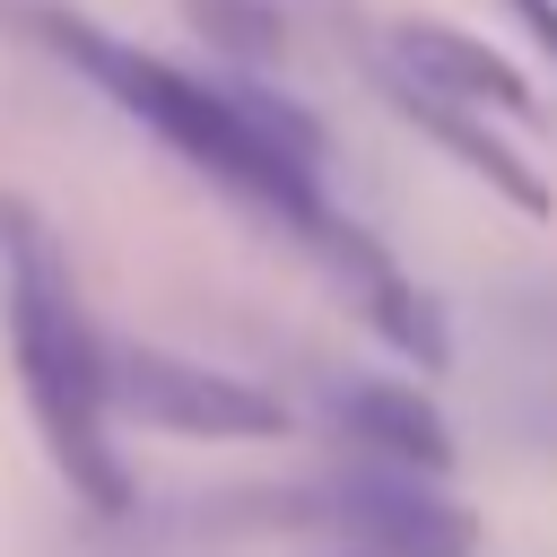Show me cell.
I'll use <instances>...</instances> for the list:
<instances>
[{"label": "cell", "instance_id": "6", "mask_svg": "<svg viewBox=\"0 0 557 557\" xmlns=\"http://www.w3.org/2000/svg\"><path fill=\"white\" fill-rule=\"evenodd\" d=\"M331 426L348 435L357 461H400V470H453V426L418 383L392 374H339L331 383Z\"/></svg>", "mask_w": 557, "mask_h": 557}, {"label": "cell", "instance_id": "8", "mask_svg": "<svg viewBox=\"0 0 557 557\" xmlns=\"http://www.w3.org/2000/svg\"><path fill=\"white\" fill-rule=\"evenodd\" d=\"M392 61L400 70H418L426 87H444V96H461V104H479V113H540L531 104V78L496 52V44H479V35H461V26H444V17H409V26H392Z\"/></svg>", "mask_w": 557, "mask_h": 557}, {"label": "cell", "instance_id": "5", "mask_svg": "<svg viewBox=\"0 0 557 557\" xmlns=\"http://www.w3.org/2000/svg\"><path fill=\"white\" fill-rule=\"evenodd\" d=\"M383 96H392V113H400L409 131H426L444 157H461V165H470L496 200H513L522 218H548V183H540V174H531V165L496 139V122H487L479 104H461V96L426 87V78H418V70H400L392 52H383Z\"/></svg>", "mask_w": 557, "mask_h": 557}, {"label": "cell", "instance_id": "11", "mask_svg": "<svg viewBox=\"0 0 557 557\" xmlns=\"http://www.w3.org/2000/svg\"><path fill=\"white\" fill-rule=\"evenodd\" d=\"M339 557H357V548H339Z\"/></svg>", "mask_w": 557, "mask_h": 557}, {"label": "cell", "instance_id": "1", "mask_svg": "<svg viewBox=\"0 0 557 557\" xmlns=\"http://www.w3.org/2000/svg\"><path fill=\"white\" fill-rule=\"evenodd\" d=\"M26 26H35V44H44L52 61H70L104 104H122V113H131L139 131H157L174 157H191L218 191H235L244 209H261L270 226H287L305 252H322V244L348 226V218L331 209V191H322V122L296 113L287 96H270V87H252V78L209 87V78L139 52L131 35H104L96 17H78V9H61V0H35Z\"/></svg>", "mask_w": 557, "mask_h": 557}, {"label": "cell", "instance_id": "10", "mask_svg": "<svg viewBox=\"0 0 557 557\" xmlns=\"http://www.w3.org/2000/svg\"><path fill=\"white\" fill-rule=\"evenodd\" d=\"M505 9L531 26V44H540V52H557V0H505Z\"/></svg>", "mask_w": 557, "mask_h": 557}, {"label": "cell", "instance_id": "4", "mask_svg": "<svg viewBox=\"0 0 557 557\" xmlns=\"http://www.w3.org/2000/svg\"><path fill=\"white\" fill-rule=\"evenodd\" d=\"M113 409L157 426V435H200V444H270L287 435V400L244 383V374H218L200 357H174V348H139L122 339L113 348Z\"/></svg>", "mask_w": 557, "mask_h": 557}, {"label": "cell", "instance_id": "2", "mask_svg": "<svg viewBox=\"0 0 557 557\" xmlns=\"http://www.w3.org/2000/svg\"><path fill=\"white\" fill-rule=\"evenodd\" d=\"M0 322H9V357L61 479L104 513L131 505V470L113 453V348L87 322V296L70 278L52 218L17 191H0Z\"/></svg>", "mask_w": 557, "mask_h": 557}, {"label": "cell", "instance_id": "3", "mask_svg": "<svg viewBox=\"0 0 557 557\" xmlns=\"http://www.w3.org/2000/svg\"><path fill=\"white\" fill-rule=\"evenodd\" d=\"M296 513L331 522L339 548L357 557H479L470 505H453L435 470H400V461H348Z\"/></svg>", "mask_w": 557, "mask_h": 557}, {"label": "cell", "instance_id": "9", "mask_svg": "<svg viewBox=\"0 0 557 557\" xmlns=\"http://www.w3.org/2000/svg\"><path fill=\"white\" fill-rule=\"evenodd\" d=\"M183 17H191V35H200L209 52H226L235 70H270V61L287 52L278 0H183Z\"/></svg>", "mask_w": 557, "mask_h": 557}, {"label": "cell", "instance_id": "7", "mask_svg": "<svg viewBox=\"0 0 557 557\" xmlns=\"http://www.w3.org/2000/svg\"><path fill=\"white\" fill-rule=\"evenodd\" d=\"M322 261H331V278L357 296V313H366L400 357H418V366H444V357H453L435 296H426L418 278H400V270H392V252H383L366 226H339V235L322 244Z\"/></svg>", "mask_w": 557, "mask_h": 557}]
</instances>
